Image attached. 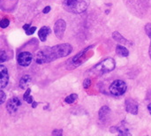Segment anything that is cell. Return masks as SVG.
<instances>
[{
    "label": "cell",
    "instance_id": "4",
    "mask_svg": "<svg viewBox=\"0 0 151 136\" xmlns=\"http://www.w3.org/2000/svg\"><path fill=\"white\" fill-rule=\"evenodd\" d=\"M127 89V84L125 83V81H120V80H117L115 81H113L110 87V92L117 96H122L126 93Z\"/></svg>",
    "mask_w": 151,
    "mask_h": 136
},
{
    "label": "cell",
    "instance_id": "28",
    "mask_svg": "<svg viewBox=\"0 0 151 136\" xmlns=\"http://www.w3.org/2000/svg\"><path fill=\"white\" fill-rule=\"evenodd\" d=\"M150 58H151V43H150Z\"/></svg>",
    "mask_w": 151,
    "mask_h": 136
},
{
    "label": "cell",
    "instance_id": "16",
    "mask_svg": "<svg viewBox=\"0 0 151 136\" xmlns=\"http://www.w3.org/2000/svg\"><path fill=\"white\" fill-rule=\"evenodd\" d=\"M9 23H10V21H9L8 19H3L1 20V22H0V26H1L2 28H5V27H7L9 26Z\"/></svg>",
    "mask_w": 151,
    "mask_h": 136
},
{
    "label": "cell",
    "instance_id": "7",
    "mask_svg": "<svg viewBox=\"0 0 151 136\" xmlns=\"http://www.w3.org/2000/svg\"><path fill=\"white\" fill-rule=\"evenodd\" d=\"M21 105V102L19 101V99L18 97H12L11 98L8 102H7V105H6V109L8 111V112L10 114L14 113L18 108Z\"/></svg>",
    "mask_w": 151,
    "mask_h": 136
},
{
    "label": "cell",
    "instance_id": "2",
    "mask_svg": "<svg viewBox=\"0 0 151 136\" xmlns=\"http://www.w3.org/2000/svg\"><path fill=\"white\" fill-rule=\"evenodd\" d=\"M90 0H64L63 5L65 9L73 13H81L85 12Z\"/></svg>",
    "mask_w": 151,
    "mask_h": 136
},
{
    "label": "cell",
    "instance_id": "27",
    "mask_svg": "<svg viewBox=\"0 0 151 136\" xmlns=\"http://www.w3.org/2000/svg\"><path fill=\"white\" fill-rule=\"evenodd\" d=\"M36 106H37V103H35V102H34V103H33V108H35Z\"/></svg>",
    "mask_w": 151,
    "mask_h": 136
},
{
    "label": "cell",
    "instance_id": "14",
    "mask_svg": "<svg viewBox=\"0 0 151 136\" xmlns=\"http://www.w3.org/2000/svg\"><path fill=\"white\" fill-rule=\"evenodd\" d=\"M116 51H117V54L121 57H127L129 55L128 50L122 45H118L116 48Z\"/></svg>",
    "mask_w": 151,
    "mask_h": 136
},
{
    "label": "cell",
    "instance_id": "9",
    "mask_svg": "<svg viewBox=\"0 0 151 136\" xmlns=\"http://www.w3.org/2000/svg\"><path fill=\"white\" fill-rule=\"evenodd\" d=\"M126 110L127 112L136 115L138 113V104L133 99H127L126 100Z\"/></svg>",
    "mask_w": 151,
    "mask_h": 136
},
{
    "label": "cell",
    "instance_id": "22",
    "mask_svg": "<svg viewBox=\"0 0 151 136\" xmlns=\"http://www.w3.org/2000/svg\"><path fill=\"white\" fill-rule=\"evenodd\" d=\"M6 58H7V57H5V55H4V51L3 50V51L1 52V62L5 61V60H6Z\"/></svg>",
    "mask_w": 151,
    "mask_h": 136
},
{
    "label": "cell",
    "instance_id": "25",
    "mask_svg": "<svg viewBox=\"0 0 151 136\" xmlns=\"http://www.w3.org/2000/svg\"><path fill=\"white\" fill-rule=\"evenodd\" d=\"M29 27H30V24H26V25H24V26H23V28H24L25 30L28 29Z\"/></svg>",
    "mask_w": 151,
    "mask_h": 136
},
{
    "label": "cell",
    "instance_id": "3",
    "mask_svg": "<svg viewBox=\"0 0 151 136\" xmlns=\"http://www.w3.org/2000/svg\"><path fill=\"white\" fill-rule=\"evenodd\" d=\"M114 68H115L114 59L111 58H107L102 60L99 64L96 65L92 68L91 72L96 75H103L111 72L112 70H114Z\"/></svg>",
    "mask_w": 151,
    "mask_h": 136
},
{
    "label": "cell",
    "instance_id": "12",
    "mask_svg": "<svg viewBox=\"0 0 151 136\" xmlns=\"http://www.w3.org/2000/svg\"><path fill=\"white\" fill-rule=\"evenodd\" d=\"M112 36H113V39L114 40H116L118 42H119L120 44H126V43H128L129 42L125 38V37H123L119 32H114L113 33V35H112Z\"/></svg>",
    "mask_w": 151,
    "mask_h": 136
},
{
    "label": "cell",
    "instance_id": "20",
    "mask_svg": "<svg viewBox=\"0 0 151 136\" xmlns=\"http://www.w3.org/2000/svg\"><path fill=\"white\" fill-rule=\"evenodd\" d=\"M0 95H1V104H3L4 103V101H5V95H4V93L1 90L0 91Z\"/></svg>",
    "mask_w": 151,
    "mask_h": 136
},
{
    "label": "cell",
    "instance_id": "10",
    "mask_svg": "<svg viewBox=\"0 0 151 136\" xmlns=\"http://www.w3.org/2000/svg\"><path fill=\"white\" fill-rule=\"evenodd\" d=\"M50 34V28L48 27H42L38 32V36L42 42H45L47 39V35Z\"/></svg>",
    "mask_w": 151,
    "mask_h": 136
},
{
    "label": "cell",
    "instance_id": "19",
    "mask_svg": "<svg viewBox=\"0 0 151 136\" xmlns=\"http://www.w3.org/2000/svg\"><path fill=\"white\" fill-rule=\"evenodd\" d=\"M90 84H91V81L89 79H86L84 81V82H83V86H84L85 89H88L90 86Z\"/></svg>",
    "mask_w": 151,
    "mask_h": 136
},
{
    "label": "cell",
    "instance_id": "11",
    "mask_svg": "<svg viewBox=\"0 0 151 136\" xmlns=\"http://www.w3.org/2000/svg\"><path fill=\"white\" fill-rule=\"evenodd\" d=\"M31 82V76L30 75H25L23 76L19 81V87L21 89H27Z\"/></svg>",
    "mask_w": 151,
    "mask_h": 136
},
{
    "label": "cell",
    "instance_id": "13",
    "mask_svg": "<svg viewBox=\"0 0 151 136\" xmlns=\"http://www.w3.org/2000/svg\"><path fill=\"white\" fill-rule=\"evenodd\" d=\"M109 113H110V109H109V107L104 106V107L100 110V112H99V119L102 120V121H104L105 119H106V117L109 115Z\"/></svg>",
    "mask_w": 151,
    "mask_h": 136
},
{
    "label": "cell",
    "instance_id": "15",
    "mask_svg": "<svg viewBox=\"0 0 151 136\" xmlns=\"http://www.w3.org/2000/svg\"><path fill=\"white\" fill-rule=\"evenodd\" d=\"M78 98V95L77 94H71L70 96H68L67 97H65V101L67 104H73Z\"/></svg>",
    "mask_w": 151,
    "mask_h": 136
},
{
    "label": "cell",
    "instance_id": "8",
    "mask_svg": "<svg viewBox=\"0 0 151 136\" xmlns=\"http://www.w3.org/2000/svg\"><path fill=\"white\" fill-rule=\"evenodd\" d=\"M0 75H1L0 86H1V89H4L8 84L9 76H8V70H7V68L4 65H0Z\"/></svg>",
    "mask_w": 151,
    "mask_h": 136
},
{
    "label": "cell",
    "instance_id": "6",
    "mask_svg": "<svg viewBox=\"0 0 151 136\" xmlns=\"http://www.w3.org/2000/svg\"><path fill=\"white\" fill-rule=\"evenodd\" d=\"M65 28H66V23H65V21L64 19L57 20V22L55 23V26H54V32H55L56 36L58 39L63 38Z\"/></svg>",
    "mask_w": 151,
    "mask_h": 136
},
{
    "label": "cell",
    "instance_id": "5",
    "mask_svg": "<svg viewBox=\"0 0 151 136\" xmlns=\"http://www.w3.org/2000/svg\"><path fill=\"white\" fill-rule=\"evenodd\" d=\"M32 59H33V57H32L31 53H29L27 51L21 52L17 57L18 64L21 66H28L31 64Z\"/></svg>",
    "mask_w": 151,
    "mask_h": 136
},
{
    "label": "cell",
    "instance_id": "24",
    "mask_svg": "<svg viewBox=\"0 0 151 136\" xmlns=\"http://www.w3.org/2000/svg\"><path fill=\"white\" fill-rule=\"evenodd\" d=\"M52 135H62V130H59V131L55 130V131L52 133Z\"/></svg>",
    "mask_w": 151,
    "mask_h": 136
},
{
    "label": "cell",
    "instance_id": "26",
    "mask_svg": "<svg viewBox=\"0 0 151 136\" xmlns=\"http://www.w3.org/2000/svg\"><path fill=\"white\" fill-rule=\"evenodd\" d=\"M148 110H149V112H150V115H151V104H149V106H148Z\"/></svg>",
    "mask_w": 151,
    "mask_h": 136
},
{
    "label": "cell",
    "instance_id": "17",
    "mask_svg": "<svg viewBox=\"0 0 151 136\" xmlns=\"http://www.w3.org/2000/svg\"><path fill=\"white\" fill-rule=\"evenodd\" d=\"M145 32H146L147 35L151 38V23H148L145 26Z\"/></svg>",
    "mask_w": 151,
    "mask_h": 136
},
{
    "label": "cell",
    "instance_id": "21",
    "mask_svg": "<svg viewBox=\"0 0 151 136\" xmlns=\"http://www.w3.org/2000/svg\"><path fill=\"white\" fill-rule=\"evenodd\" d=\"M30 92H31V89H27V91H26V93H25V95H24V96H23V99L24 100H26L30 96Z\"/></svg>",
    "mask_w": 151,
    "mask_h": 136
},
{
    "label": "cell",
    "instance_id": "18",
    "mask_svg": "<svg viewBox=\"0 0 151 136\" xmlns=\"http://www.w3.org/2000/svg\"><path fill=\"white\" fill-rule=\"evenodd\" d=\"M36 30V27H29L28 29H27L26 30V34L27 35H33L34 33H35V31Z\"/></svg>",
    "mask_w": 151,
    "mask_h": 136
},
{
    "label": "cell",
    "instance_id": "23",
    "mask_svg": "<svg viewBox=\"0 0 151 136\" xmlns=\"http://www.w3.org/2000/svg\"><path fill=\"white\" fill-rule=\"evenodd\" d=\"M50 11V6H46V7L43 9L42 12H43V13H48Z\"/></svg>",
    "mask_w": 151,
    "mask_h": 136
},
{
    "label": "cell",
    "instance_id": "1",
    "mask_svg": "<svg viewBox=\"0 0 151 136\" xmlns=\"http://www.w3.org/2000/svg\"><path fill=\"white\" fill-rule=\"evenodd\" d=\"M72 50L73 47L69 43L58 44L53 47H45L40 50L35 55V62L37 64L52 62L60 58L68 56Z\"/></svg>",
    "mask_w": 151,
    "mask_h": 136
}]
</instances>
